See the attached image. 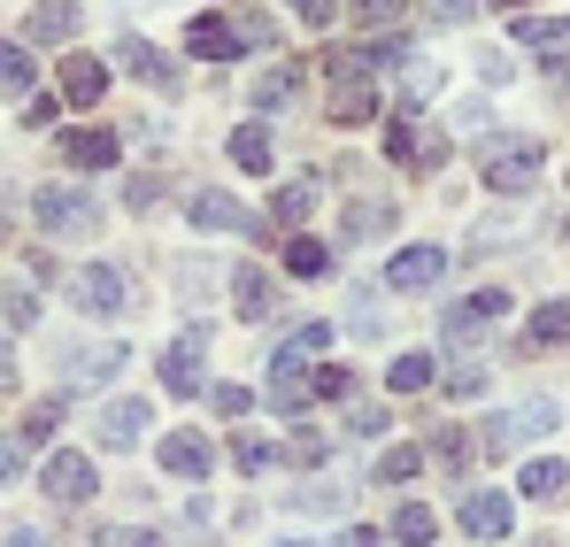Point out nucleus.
<instances>
[{"label": "nucleus", "instance_id": "obj_1", "mask_svg": "<svg viewBox=\"0 0 570 547\" xmlns=\"http://www.w3.org/2000/svg\"><path fill=\"white\" fill-rule=\"evenodd\" d=\"M316 355H332V324H301L278 355H271V401H278L285 417H293V409H308V393H316L308 363H316Z\"/></svg>", "mask_w": 570, "mask_h": 547}, {"label": "nucleus", "instance_id": "obj_2", "mask_svg": "<svg viewBox=\"0 0 570 547\" xmlns=\"http://www.w3.org/2000/svg\"><path fill=\"white\" fill-rule=\"evenodd\" d=\"M385 155H393L401 170L432 178V170L448 163V131H440V124H416V116H393V124H385Z\"/></svg>", "mask_w": 570, "mask_h": 547}, {"label": "nucleus", "instance_id": "obj_3", "mask_svg": "<svg viewBox=\"0 0 570 547\" xmlns=\"http://www.w3.org/2000/svg\"><path fill=\"white\" fill-rule=\"evenodd\" d=\"M31 216H39L47 232H62V240H94L100 232V208L78 185H39V193H31Z\"/></svg>", "mask_w": 570, "mask_h": 547}, {"label": "nucleus", "instance_id": "obj_4", "mask_svg": "<svg viewBox=\"0 0 570 547\" xmlns=\"http://www.w3.org/2000/svg\"><path fill=\"white\" fill-rule=\"evenodd\" d=\"M70 301L86 309V316H124V301H131V285L116 263H86V271L70 277Z\"/></svg>", "mask_w": 570, "mask_h": 547}, {"label": "nucleus", "instance_id": "obj_5", "mask_svg": "<svg viewBox=\"0 0 570 547\" xmlns=\"http://www.w3.org/2000/svg\"><path fill=\"white\" fill-rule=\"evenodd\" d=\"M532 178H540V139H517V147H493V155H485V185H493L501 201L532 193Z\"/></svg>", "mask_w": 570, "mask_h": 547}, {"label": "nucleus", "instance_id": "obj_6", "mask_svg": "<svg viewBox=\"0 0 570 547\" xmlns=\"http://www.w3.org/2000/svg\"><path fill=\"white\" fill-rule=\"evenodd\" d=\"M540 432H556V401H548V393H532V401H517L509 417H493V424H485V448L501 456V448H517V440H540Z\"/></svg>", "mask_w": 570, "mask_h": 547}, {"label": "nucleus", "instance_id": "obj_7", "mask_svg": "<svg viewBox=\"0 0 570 547\" xmlns=\"http://www.w3.org/2000/svg\"><path fill=\"white\" fill-rule=\"evenodd\" d=\"M39 486L62 501V509H78V501H94L100 494V478H94V462L78 456V448H62V456H47V470H39Z\"/></svg>", "mask_w": 570, "mask_h": 547}, {"label": "nucleus", "instance_id": "obj_8", "mask_svg": "<svg viewBox=\"0 0 570 547\" xmlns=\"http://www.w3.org/2000/svg\"><path fill=\"white\" fill-rule=\"evenodd\" d=\"M448 277V247H401L393 263H385V285L393 293H424V285H440Z\"/></svg>", "mask_w": 570, "mask_h": 547}, {"label": "nucleus", "instance_id": "obj_9", "mask_svg": "<svg viewBox=\"0 0 570 547\" xmlns=\"http://www.w3.org/2000/svg\"><path fill=\"white\" fill-rule=\"evenodd\" d=\"M200 355H208V332H200V324L178 332L170 355H163V385H170V393H200Z\"/></svg>", "mask_w": 570, "mask_h": 547}, {"label": "nucleus", "instance_id": "obj_10", "mask_svg": "<svg viewBox=\"0 0 570 547\" xmlns=\"http://www.w3.org/2000/svg\"><path fill=\"white\" fill-rule=\"evenodd\" d=\"M455 517H463V533H471V540H501V533L517 525V501H509V494H463V509H455Z\"/></svg>", "mask_w": 570, "mask_h": 547}, {"label": "nucleus", "instance_id": "obj_11", "mask_svg": "<svg viewBox=\"0 0 570 547\" xmlns=\"http://www.w3.org/2000/svg\"><path fill=\"white\" fill-rule=\"evenodd\" d=\"M501 309H509V293H471V301H455V309H448V324H440V332H448V348H455V340H478L485 324H501Z\"/></svg>", "mask_w": 570, "mask_h": 547}, {"label": "nucleus", "instance_id": "obj_12", "mask_svg": "<svg viewBox=\"0 0 570 547\" xmlns=\"http://www.w3.org/2000/svg\"><path fill=\"white\" fill-rule=\"evenodd\" d=\"M139 432H155V417H147V401H108L100 409V448H139Z\"/></svg>", "mask_w": 570, "mask_h": 547}, {"label": "nucleus", "instance_id": "obj_13", "mask_svg": "<svg viewBox=\"0 0 570 547\" xmlns=\"http://www.w3.org/2000/svg\"><path fill=\"white\" fill-rule=\"evenodd\" d=\"M232 301H239V316H247V324H271V316L285 309V301H278V285L255 271V263H239V277H232Z\"/></svg>", "mask_w": 570, "mask_h": 547}, {"label": "nucleus", "instance_id": "obj_14", "mask_svg": "<svg viewBox=\"0 0 570 547\" xmlns=\"http://www.w3.org/2000/svg\"><path fill=\"white\" fill-rule=\"evenodd\" d=\"M509 39H517L524 55H570V16H517Z\"/></svg>", "mask_w": 570, "mask_h": 547}, {"label": "nucleus", "instance_id": "obj_15", "mask_svg": "<svg viewBox=\"0 0 570 547\" xmlns=\"http://www.w3.org/2000/svg\"><path fill=\"white\" fill-rule=\"evenodd\" d=\"M186 216L200 224V232H255V216H247V208H239L232 193H193Z\"/></svg>", "mask_w": 570, "mask_h": 547}, {"label": "nucleus", "instance_id": "obj_16", "mask_svg": "<svg viewBox=\"0 0 570 547\" xmlns=\"http://www.w3.org/2000/svg\"><path fill=\"white\" fill-rule=\"evenodd\" d=\"M116 62H124V70L139 78V86H155V92H178V70H170V55H155L147 39H124V47H116Z\"/></svg>", "mask_w": 570, "mask_h": 547}, {"label": "nucleus", "instance_id": "obj_17", "mask_svg": "<svg viewBox=\"0 0 570 547\" xmlns=\"http://www.w3.org/2000/svg\"><path fill=\"white\" fill-rule=\"evenodd\" d=\"M163 470H170V478H208V470H216V448H208L200 432H170V440H163Z\"/></svg>", "mask_w": 570, "mask_h": 547}, {"label": "nucleus", "instance_id": "obj_18", "mask_svg": "<svg viewBox=\"0 0 570 547\" xmlns=\"http://www.w3.org/2000/svg\"><path fill=\"white\" fill-rule=\"evenodd\" d=\"M70 31H78V0H39L31 23H23L31 47H55V39H70Z\"/></svg>", "mask_w": 570, "mask_h": 547}, {"label": "nucleus", "instance_id": "obj_19", "mask_svg": "<svg viewBox=\"0 0 570 547\" xmlns=\"http://www.w3.org/2000/svg\"><path fill=\"white\" fill-rule=\"evenodd\" d=\"M186 55H200V62H232V55H239V31H232V23H216V16H193Z\"/></svg>", "mask_w": 570, "mask_h": 547}, {"label": "nucleus", "instance_id": "obj_20", "mask_svg": "<svg viewBox=\"0 0 570 547\" xmlns=\"http://www.w3.org/2000/svg\"><path fill=\"white\" fill-rule=\"evenodd\" d=\"M62 163L70 170H108L116 163V131H70L62 139Z\"/></svg>", "mask_w": 570, "mask_h": 547}, {"label": "nucleus", "instance_id": "obj_21", "mask_svg": "<svg viewBox=\"0 0 570 547\" xmlns=\"http://www.w3.org/2000/svg\"><path fill=\"white\" fill-rule=\"evenodd\" d=\"M62 92H70L78 108H94L100 92H108V70H100L94 55H70V62H62Z\"/></svg>", "mask_w": 570, "mask_h": 547}, {"label": "nucleus", "instance_id": "obj_22", "mask_svg": "<svg viewBox=\"0 0 570 547\" xmlns=\"http://www.w3.org/2000/svg\"><path fill=\"white\" fill-rule=\"evenodd\" d=\"M316 178H301V185H278V201H271V224H308L316 216Z\"/></svg>", "mask_w": 570, "mask_h": 547}, {"label": "nucleus", "instance_id": "obj_23", "mask_svg": "<svg viewBox=\"0 0 570 547\" xmlns=\"http://www.w3.org/2000/svg\"><path fill=\"white\" fill-rule=\"evenodd\" d=\"M563 486H570L563 462H524V478H517V494H524V501H563Z\"/></svg>", "mask_w": 570, "mask_h": 547}, {"label": "nucleus", "instance_id": "obj_24", "mask_svg": "<svg viewBox=\"0 0 570 547\" xmlns=\"http://www.w3.org/2000/svg\"><path fill=\"white\" fill-rule=\"evenodd\" d=\"M570 340V309L556 301V309H540L532 324H524V355H540V348H563Z\"/></svg>", "mask_w": 570, "mask_h": 547}, {"label": "nucleus", "instance_id": "obj_25", "mask_svg": "<svg viewBox=\"0 0 570 547\" xmlns=\"http://www.w3.org/2000/svg\"><path fill=\"white\" fill-rule=\"evenodd\" d=\"M232 163L263 178V170H271V131H263V124H239V131H232Z\"/></svg>", "mask_w": 570, "mask_h": 547}, {"label": "nucleus", "instance_id": "obj_26", "mask_svg": "<svg viewBox=\"0 0 570 547\" xmlns=\"http://www.w3.org/2000/svg\"><path fill=\"white\" fill-rule=\"evenodd\" d=\"M31 70H39V62H31L16 39H0V92H8V100H23V92H31Z\"/></svg>", "mask_w": 570, "mask_h": 547}, {"label": "nucleus", "instance_id": "obj_27", "mask_svg": "<svg viewBox=\"0 0 570 547\" xmlns=\"http://www.w3.org/2000/svg\"><path fill=\"white\" fill-rule=\"evenodd\" d=\"M293 92H301V62H271V70L255 78V100H263V108H285Z\"/></svg>", "mask_w": 570, "mask_h": 547}, {"label": "nucleus", "instance_id": "obj_28", "mask_svg": "<svg viewBox=\"0 0 570 547\" xmlns=\"http://www.w3.org/2000/svg\"><path fill=\"white\" fill-rule=\"evenodd\" d=\"M432 378H440L432 355H393V370H385V385H393V393H424Z\"/></svg>", "mask_w": 570, "mask_h": 547}, {"label": "nucleus", "instance_id": "obj_29", "mask_svg": "<svg viewBox=\"0 0 570 547\" xmlns=\"http://www.w3.org/2000/svg\"><path fill=\"white\" fill-rule=\"evenodd\" d=\"M285 271L293 277H324L332 271V247H324V240H285Z\"/></svg>", "mask_w": 570, "mask_h": 547}, {"label": "nucleus", "instance_id": "obj_30", "mask_svg": "<svg viewBox=\"0 0 570 547\" xmlns=\"http://www.w3.org/2000/svg\"><path fill=\"white\" fill-rule=\"evenodd\" d=\"M432 533H440V517H432L424 501H409V509L393 517V540H401V547H432Z\"/></svg>", "mask_w": 570, "mask_h": 547}, {"label": "nucleus", "instance_id": "obj_31", "mask_svg": "<svg viewBox=\"0 0 570 547\" xmlns=\"http://www.w3.org/2000/svg\"><path fill=\"white\" fill-rule=\"evenodd\" d=\"M432 92H440V62L432 55H409L401 62V100H432Z\"/></svg>", "mask_w": 570, "mask_h": 547}, {"label": "nucleus", "instance_id": "obj_32", "mask_svg": "<svg viewBox=\"0 0 570 547\" xmlns=\"http://www.w3.org/2000/svg\"><path fill=\"white\" fill-rule=\"evenodd\" d=\"M108 370H124V348H94V355H70V385H100Z\"/></svg>", "mask_w": 570, "mask_h": 547}, {"label": "nucleus", "instance_id": "obj_33", "mask_svg": "<svg viewBox=\"0 0 570 547\" xmlns=\"http://www.w3.org/2000/svg\"><path fill=\"white\" fill-rule=\"evenodd\" d=\"M385 224H393V201H355V208H347V240H371Z\"/></svg>", "mask_w": 570, "mask_h": 547}, {"label": "nucleus", "instance_id": "obj_34", "mask_svg": "<svg viewBox=\"0 0 570 547\" xmlns=\"http://www.w3.org/2000/svg\"><path fill=\"white\" fill-rule=\"evenodd\" d=\"M424 470V448H385L379 456V486H401V478H416Z\"/></svg>", "mask_w": 570, "mask_h": 547}, {"label": "nucleus", "instance_id": "obj_35", "mask_svg": "<svg viewBox=\"0 0 570 547\" xmlns=\"http://www.w3.org/2000/svg\"><path fill=\"white\" fill-rule=\"evenodd\" d=\"M55 424H62V401H39V409L23 417V448H39V440H55Z\"/></svg>", "mask_w": 570, "mask_h": 547}, {"label": "nucleus", "instance_id": "obj_36", "mask_svg": "<svg viewBox=\"0 0 570 547\" xmlns=\"http://www.w3.org/2000/svg\"><path fill=\"white\" fill-rule=\"evenodd\" d=\"M0 309H8V324H39V293H31V285H8Z\"/></svg>", "mask_w": 570, "mask_h": 547}, {"label": "nucleus", "instance_id": "obj_37", "mask_svg": "<svg viewBox=\"0 0 570 547\" xmlns=\"http://www.w3.org/2000/svg\"><path fill=\"white\" fill-rule=\"evenodd\" d=\"M355 16H363L371 31H385V23H401V16H409V0H355Z\"/></svg>", "mask_w": 570, "mask_h": 547}, {"label": "nucleus", "instance_id": "obj_38", "mask_svg": "<svg viewBox=\"0 0 570 547\" xmlns=\"http://www.w3.org/2000/svg\"><path fill=\"white\" fill-rule=\"evenodd\" d=\"M208 401H216V417H247V409H255V393H247V385H216Z\"/></svg>", "mask_w": 570, "mask_h": 547}, {"label": "nucleus", "instance_id": "obj_39", "mask_svg": "<svg viewBox=\"0 0 570 547\" xmlns=\"http://www.w3.org/2000/svg\"><path fill=\"white\" fill-rule=\"evenodd\" d=\"M448 393H455V401H471V393H485V370H478V363L448 370Z\"/></svg>", "mask_w": 570, "mask_h": 547}, {"label": "nucleus", "instance_id": "obj_40", "mask_svg": "<svg viewBox=\"0 0 570 547\" xmlns=\"http://www.w3.org/2000/svg\"><path fill=\"white\" fill-rule=\"evenodd\" d=\"M432 456L448 462V470H463V462H471V440H455V432H440V440H432Z\"/></svg>", "mask_w": 570, "mask_h": 547}, {"label": "nucleus", "instance_id": "obj_41", "mask_svg": "<svg viewBox=\"0 0 570 547\" xmlns=\"http://www.w3.org/2000/svg\"><path fill=\"white\" fill-rule=\"evenodd\" d=\"M347 385H355L347 370H340V363H324V378H316V393H324V401H347Z\"/></svg>", "mask_w": 570, "mask_h": 547}, {"label": "nucleus", "instance_id": "obj_42", "mask_svg": "<svg viewBox=\"0 0 570 547\" xmlns=\"http://www.w3.org/2000/svg\"><path fill=\"white\" fill-rule=\"evenodd\" d=\"M285 462H301V470H308V462H324V440H316V432H301V440L285 448Z\"/></svg>", "mask_w": 570, "mask_h": 547}, {"label": "nucleus", "instance_id": "obj_43", "mask_svg": "<svg viewBox=\"0 0 570 547\" xmlns=\"http://www.w3.org/2000/svg\"><path fill=\"white\" fill-rule=\"evenodd\" d=\"M124 201H131V208H155V201H163V185H155V178H131V185H124Z\"/></svg>", "mask_w": 570, "mask_h": 547}, {"label": "nucleus", "instance_id": "obj_44", "mask_svg": "<svg viewBox=\"0 0 570 547\" xmlns=\"http://www.w3.org/2000/svg\"><path fill=\"white\" fill-rule=\"evenodd\" d=\"M239 470H247V478L271 470V448H263V440H239Z\"/></svg>", "mask_w": 570, "mask_h": 547}, {"label": "nucleus", "instance_id": "obj_45", "mask_svg": "<svg viewBox=\"0 0 570 547\" xmlns=\"http://www.w3.org/2000/svg\"><path fill=\"white\" fill-rule=\"evenodd\" d=\"M332 8H340V0H293V16H301V23H332Z\"/></svg>", "mask_w": 570, "mask_h": 547}, {"label": "nucleus", "instance_id": "obj_46", "mask_svg": "<svg viewBox=\"0 0 570 547\" xmlns=\"http://www.w3.org/2000/svg\"><path fill=\"white\" fill-rule=\"evenodd\" d=\"M0 547H47V533L39 525H16V533H0Z\"/></svg>", "mask_w": 570, "mask_h": 547}, {"label": "nucleus", "instance_id": "obj_47", "mask_svg": "<svg viewBox=\"0 0 570 547\" xmlns=\"http://www.w3.org/2000/svg\"><path fill=\"white\" fill-rule=\"evenodd\" d=\"M432 8H440L448 23H471V16H478V0H432Z\"/></svg>", "mask_w": 570, "mask_h": 547}, {"label": "nucleus", "instance_id": "obj_48", "mask_svg": "<svg viewBox=\"0 0 570 547\" xmlns=\"http://www.w3.org/2000/svg\"><path fill=\"white\" fill-rule=\"evenodd\" d=\"M23 470V440H0V478H16Z\"/></svg>", "mask_w": 570, "mask_h": 547}, {"label": "nucleus", "instance_id": "obj_49", "mask_svg": "<svg viewBox=\"0 0 570 547\" xmlns=\"http://www.w3.org/2000/svg\"><path fill=\"white\" fill-rule=\"evenodd\" d=\"M108 547H163L155 533H108Z\"/></svg>", "mask_w": 570, "mask_h": 547}, {"label": "nucleus", "instance_id": "obj_50", "mask_svg": "<svg viewBox=\"0 0 570 547\" xmlns=\"http://www.w3.org/2000/svg\"><path fill=\"white\" fill-rule=\"evenodd\" d=\"M0 385H8V332H0Z\"/></svg>", "mask_w": 570, "mask_h": 547}, {"label": "nucleus", "instance_id": "obj_51", "mask_svg": "<svg viewBox=\"0 0 570 547\" xmlns=\"http://www.w3.org/2000/svg\"><path fill=\"white\" fill-rule=\"evenodd\" d=\"M278 547H316V540H278Z\"/></svg>", "mask_w": 570, "mask_h": 547}]
</instances>
